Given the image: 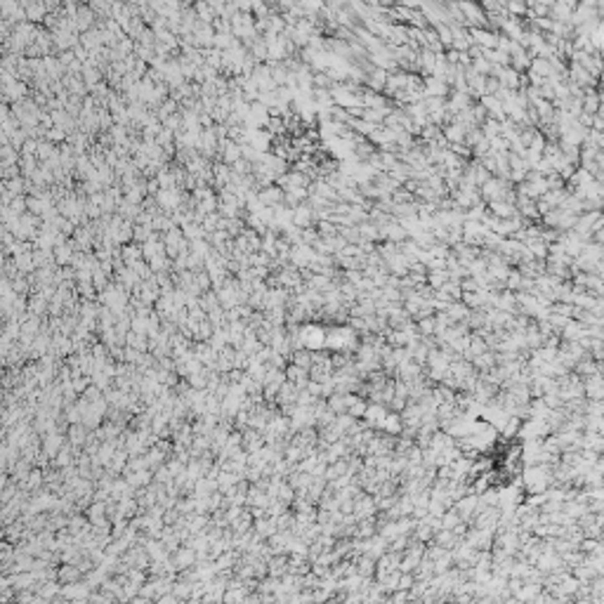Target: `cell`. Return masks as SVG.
I'll return each instance as SVG.
<instances>
[{"label":"cell","mask_w":604,"mask_h":604,"mask_svg":"<svg viewBox=\"0 0 604 604\" xmlns=\"http://www.w3.org/2000/svg\"><path fill=\"white\" fill-rule=\"evenodd\" d=\"M220 158H222V163L234 165L239 158H243V144H239V142L232 139V137L222 139L220 142Z\"/></svg>","instance_id":"1"},{"label":"cell","mask_w":604,"mask_h":604,"mask_svg":"<svg viewBox=\"0 0 604 604\" xmlns=\"http://www.w3.org/2000/svg\"><path fill=\"white\" fill-rule=\"evenodd\" d=\"M85 576V571L78 567V564H71V562H66L62 567V569H57V581L59 583H76V581H81V578Z\"/></svg>","instance_id":"2"},{"label":"cell","mask_w":604,"mask_h":604,"mask_svg":"<svg viewBox=\"0 0 604 604\" xmlns=\"http://www.w3.org/2000/svg\"><path fill=\"white\" fill-rule=\"evenodd\" d=\"M314 217H316V213H314V208H309V206H297V208H293V224L295 226H300V229H307V226H312V222H314Z\"/></svg>","instance_id":"3"},{"label":"cell","mask_w":604,"mask_h":604,"mask_svg":"<svg viewBox=\"0 0 604 604\" xmlns=\"http://www.w3.org/2000/svg\"><path fill=\"white\" fill-rule=\"evenodd\" d=\"M95 10H92V5H81L78 7V12H76V24H78V31H90L92 28V19H95Z\"/></svg>","instance_id":"4"},{"label":"cell","mask_w":604,"mask_h":604,"mask_svg":"<svg viewBox=\"0 0 604 604\" xmlns=\"http://www.w3.org/2000/svg\"><path fill=\"white\" fill-rule=\"evenodd\" d=\"M48 14H50V10H48V5L43 3V0H33L31 5L26 7V19L28 21H43V19H48Z\"/></svg>","instance_id":"5"}]
</instances>
